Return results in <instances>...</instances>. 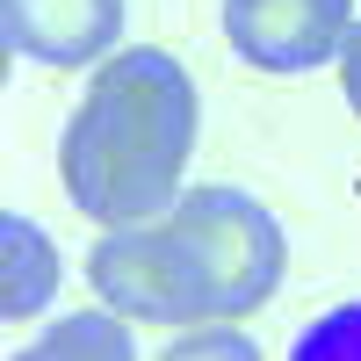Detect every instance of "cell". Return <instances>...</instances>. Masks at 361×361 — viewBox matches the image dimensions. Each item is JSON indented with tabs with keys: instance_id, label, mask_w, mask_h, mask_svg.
<instances>
[{
	"instance_id": "52a82bcc",
	"label": "cell",
	"mask_w": 361,
	"mask_h": 361,
	"mask_svg": "<svg viewBox=\"0 0 361 361\" xmlns=\"http://www.w3.org/2000/svg\"><path fill=\"white\" fill-rule=\"evenodd\" d=\"M304 354H361V304L325 311L311 333H304Z\"/></svg>"
},
{
	"instance_id": "6da1fadb",
	"label": "cell",
	"mask_w": 361,
	"mask_h": 361,
	"mask_svg": "<svg viewBox=\"0 0 361 361\" xmlns=\"http://www.w3.org/2000/svg\"><path fill=\"white\" fill-rule=\"evenodd\" d=\"M282 224L246 188H180L159 217L102 224L87 282L137 325H238L282 282Z\"/></svg>"
},
{
	"instance_id": "277c9868",
	"label": "cell",
	"mask_w": 361,
	"mask_h": 361,
	"mask_svg": "<svg viewBox=\"0 0 361 361\" xmlns=\"http://www.w3.org/2000/svg\"><path fill=\"white\" fill-rule=\"evenodd\" d=\"M0 29L37 66H94L123 37V0H0Z\"/></svg>"
},
{
	"instance_id": "ba28073f",
	"label": "cell",
	"mask_w": 361,
	"mask_h": 361,
	"mask_svg": "<svg viewBox=\"0 0 361 361\" xmlns=\"http://www.w3.org/2000/svg\"><path fill=\"white\" fill-rule=\"evenodd\" d=\"M173 354H253V340L238 333V325H180L166 340V361Z\"/></svg>"
},
{
	"instance_id": "8992f818",
	"label": "cell",
	"mask_w": 361,
	"mask_h": 361,
	"mask_svg": "<svg viewBox=\"0 0 361 361\" xmlns=\"http://www.w3.org/2000/svg\"><path fill=\"white\" fill-rule=\"evenodd\" d=\"M130 325H137V318L116 311L109 296H102L94 311H66L58 325H44V333L29 340V354H37V361H123V354L137 347Z\"/></svg>"
},
{
	"instance_id": "7a4b0ae2",
	"label": "cell",
	"mask_w": 361,
	"mask_h": 361,
	"mask_svg": "<svg viewBox=\"0 0 361 361\" xmlns=\"http://www.w3.org/2000/svg\"><path fill=\"white\" fill-rule=\"evenodd\" d=\"M195 130H202V102L173 51L152 44L109 51L58 137V180H66L73 209L94 224L159 217L188 188Z\"/></svg>"
},
{
	"instance_id": "5b68a950",
	"label": "cell",
	"mask_w": 361,
	"mask_h": 361,
	"mask_svg": "<svg viewBox=\"0 0 361 361\" xmlns=\"http://www.w3.org/2000/svg\"><path fill=\"white\" fill-rule=\"evenodd\" d=\"M58 282H66V260H58V246L29 224V217H0V318L8 325H29L51 296Z\"/></svg>"
},
{
	"instance_id": "9c48e42d",
	"label": "cell",
	"mask_w": 361,
	"mask_h": 361,
	"mask_svg": "<svg viewBox=\"0 0 361 361\" xmlns=\"http://www.w3.org/2000/svg\"><path fill=\"white\" fill-rule=\"evenodd\" d=\"M340 87H347V102H354V116H361V22H354L347 51H340Z\"/></svg>"
},
{
	"instance_id": "3957f363",
	"label": "cell",
	"mask_w": 361,
	"mask_h": 361,
	"mask_svg": "<svg viewBox=\"0 0 361 361\" xmlns=\"http://www.w3.org/2000/svg\"><path fill=\"white\" fill-rule=\"evenodd\" d=\"M224 37L260 73H311L347 51L354 0H224Z\"/></svg>"
}]
</instances>
